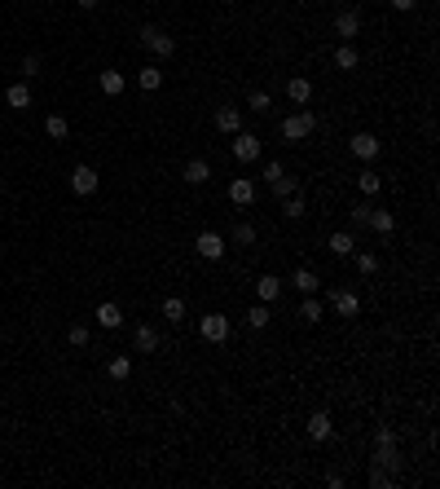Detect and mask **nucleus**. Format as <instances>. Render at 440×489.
<instances>
[{
	"instance_id": "obj_1",
	"label": "nucleus",
	"mask_w": 440,
	"mask_h": 489,
	"mask_svg": "<svg viewBox=\"0 0 440 489\" xmlns=\"http://www.w3.org/2000/svg\"><path fill=\"white\" fill-rule=\"evenodd\" d=\"M137 35H141V44H146L154 57H172V53H176V40H172V35L163 31V27H150V22H146V27H141Z\"/></svg>"
},
{
	"instance_id": "obj_2",
	"label": "nucleus",
	"mask_w": 440,
	"mask_h": 489,
	"mask_svg": "<svg viewBox=\"0 0 440 489\" xmlns=\"http://www.w3.org/2000/svg\"><path fill=\"white\" fill-rule=\"evenodd\" d=\"M313 128H317V115L313 111H291L287 119H282V137H287V141H304Z\"/></svg>"
},
{
	"instance_id": "obj_3",
	"label": "nucleus",
	"mask_w": 440,
	"mask_h": 489,
	"mask_svg": "<svg viewBox=\"0 0 440 489\" xmlns=\"http://www.w3.org/2000/svg\"><path fill=\"white\" fill-rule=\"evenodd\" d=\"M260 150H265V141H260L256 133H247V128H242V133H233V159L238 163H256Z\"/></svg>"
},
{
	"instance_id": "obj_4",
	"label": "nucleus",
	"mask_w": 440,
	"mask_h": 489,
	"mask_svg": "<svg viewBox=\"0 0 440 489\" xmlns=\"http://www.w3.org/2000/svg\"><path fill=\"white\" fill-rule=\"evenodd\" d=\"M70 190L75 194H97V168L93 163H75L70 168Z\"/></svg>"
},
{
	"instance_id": "obj_5",
	"label": "nucleus",
	"mask_w": 440,
	"mask_h": 489,
	"mask_svg": "<svg viewBox=\"0 0 440 489\" xmlns=\"http://www.w3.org/2000/svg\"><path fill=\"white\" fill-rule=\"evenodd\" d=\"M224 194H229L233 207H251V203H256V181H251V176H233Z\"/></svg>"
},
{
	"instance_id": "obj_6",
	"label": "nucleus",
	"mask_w": 440,
	"mask_h": 489,
	"mask_svg": "<svg viewBox=\"0 0 440 489\" xmlns=\"http://www.w3.org/2000/svg\"><path fill=\"white\" fill-rule=\"evenodd\" d=\"M330 308H335L339 317H356V313H361V295L339 287V291H330Z\"/></svg>"
},
{
	"instance_id": "obj_7",
	"label": "nucleus",
	"mask_w": 440,
	"mask_h": 489,
	"mask_svg": "<svg viewBox=\"0 0 440 489\" xmlns=\"http://www.w3.org/2000/svg\"><path fill=\"white\" fill-rule=\"evenodd\" d=\"M203 340L207 344H224V340H229V317H224V313H207L203 317Z\"/></svg>"
},
{
	"instance_id": "obj_8",
	"label": "nucleus",
	"mask_w": 440,
	"mask_h": 489,
	"mask_svg": "<svg viewBox=\"0 0 440 489\" xmlns=\"http://www.w3.org/2000/svg\"><path fill=\"white\" fill-rule=\"evenodd\" d=\"M330 432H335V419H330L326 410H313V414H308V441H317V445H322V441H330Z\"/></svg>"
},
{
	"instance_id": "obj_9",
	"label": "nucleus",
	"mask_w": 440,
	"mask_h": 489,
	"mask_svg": "<svg viewBox=\"0 0 440 489\" xmlns=\"http://www.w3.org/2000/svg\"><path fill=\"white\" fill-rule=\"evenodd\" d=\"M348 146H352L356 159H365V163H374V159H379V137H374V133H352Z\"/></svg>"
},
{
	"instance_id": "obj_10",
	"label": "nucleus",
	"mask_w": 440,
	"mask_h": 489,
	"mask_svg": "<svg viewBox=\"0 0 440 489\" xmlns=\"http://www.w3.org/2000/svg\"><path fill=\"white\" fill-rule=\"evenodd\" d=\"M194 247H198V256H203V260H220V256H224V238H220L216 230H203Z\"/></svg>"
},
{
	"instance_id": "obj_11",
	"label": "nucleus",
	"mask_w": 440,
	"mask_h": 489,
	"mask_svg": "<svg viewBox=\"0 0 440 489\" xmlns=\"http://www.w3.org/2000/svg\"><path fill=\"white\" fill-rule=\"evenodd\" d=\"M242 124H247V119H242V111H238V106H220V111H216V128H220V133H242Z\"/></svg>"
},
{
	"instance_id": "obj_12",
	"label": "nucleus",
	"mask_w": 440,
	"mask_h": 489,
	"mask_svg": "<svg viewBox=\"0 0 440 489\" xmlns=\"http://www.w3.org/2000/svg\"><path fill=\"white\" fill-rule=\"evenodd\" d=\"M291 287L300 291V295H317V287H322V278H317V273L308 269V265H300V269L291 273Z\"/></svg>"
},
{
	"instance_id": "obj_13",
	"label": "nucleus",
	"mask_w": 440,
	"mask_h": 489,
	"mask_svg": "<svg viewBox=\"0 0 440 489\" xmlns=\"http://www.w3.org/2000/svg\"><path fill=\"white\" fill-rule=\"evenodd\" d=\"M133 349L137 353H159V331H154L150 322H141V326L133 331Z\"/></svg>"
},
{
	"instance_id": "obj_14",
	"label": "nucleus",
	"mask_w": 440,
	"mask_h": 489,
	"mask_svg": "<svg viewBox=\"0 0 440 489\" xmlns=\"http://www.w3.org/2000/svg\"><path fill=\"white\" fill-rule=\"evenodd\" d=\"M335 31H339V40H356V35H361V14H356V9H343L335 18Z\"/></svg>"
},
{
	"instance_id": "obj_15",
	"label": "nucleus",
	"mask_w": 440,
	"mask_h": 489,
	"mask_svg": "<svg viewBox=\"0 0 440 489\" xmlns=\"http://www.w3.org/2000/svg\"><path fill=\"white\" fill-rule=\"evenodd\" d=\"M181 181H185V185H207V181H211V163H207V159H189L185 172H181Z\"/></svg>"
},
{
	"instance_id": "obj_16",
	"label": "nucleus",
	"mask_w": 440,
	"mask_h": 489,
	"mask_svg": "<svg viewBox=\"0 0 440 489\" xmlns=\"http://www.w3.org/2000/svg\"><path fill=\"white\" fill-rule=\"evenodd\" d=\"M287 98H291L295 106H308V102H313V80H304V75L287 80Z\"/></svg>"
},
{
	"instance_id": "obj_17",
	"label": "nucleus",
	"mask_w": 440,
	"mask_h": 489,
	"mask_svg": "<svg viewBox=\"0 0 440 489\" xmlns=\"http://www.w3.org/2000/svg\"><path fill=\"white\" fill-rule=\"evenodd\" d=\"M278 295H282V278H273V273H265V278H256V300H265V304H278Z\"/></svg>"
},
{
	"instance_id": "obj_18",
	"label": "nucleus",
	"mask_w": 440,
	"mask_h": 489,
	"mask_svg": "<svg viewBox=\"0 0 440 489\" xmlns=\"http://www.w3.org/2000/svg\"><path fill=\"white\" fill-rule=\"evenodd\" d=\"M97 326H102V331H119V326H124V308L111 304V300L97 304Z\"/></svg>"
},
{
	"instance_id": "obj_19",
	"label": "nucleus",
	"mask_w": 440,
	"mask_h": 489,
	"mask_svg": "<svg viewBox=\"0 0 440 489\" xmlns=\"http://www.w3.org/2000/svg\"><path fill=\"white\" fill-rule=\"evenodd\" d=\"M97 89L106 93V98H119V93L128 89V80H124V71H102L97 75Z\"/></svg>"
},
{
	"instance_id": "obj_20",
	"label": "nucleus",
	"mask_w": 440,
	"mask_h": 489,
	"mask_svg": "<svg viewBox=\"0 0 440 489\" xmlns=\"http://www.w3.org/2000/svg\"><path fill=\"white\" fill-rule=\"evenodd\" d=\"M322 313H326V308H322V300H317V295H304L300 308H295V317L308 322V326H317V322H322Z\"/></svg>"
},
{
	"instance_id": "obj_21",
	"label": "nucleus",
	"mask_w": 440,
	"mask_h": 489,
	"mask_svg": "<svg viewBox=\"0 0 440 489\" xmlns=\"http://www.w3.org/2000/svg\"><path fill=\"white\" fill-rule=\"evenodd\" d=\"M5 102L14 106V111H27V106H31V89H27V80L9 84V89H5Z\"/></svg>"
},
{
	"instance_id": "obj_22",
	"label": "nucleus",
	"mask_w": 440,
	"mask_h": 489,
	"mask_svg": "<svg viewBox=\"0 0 440 489\" xmlns=\"http://www.w3.org/2000/svg\"><path fill=\"white\" fill-rule=\"evenodd\" d=\"M269 317H273V304H265V300H256L251 308H247V326H251V331H265Z\"/></svg>"
},
{
	"instance_id": "obj_23",
	"label": "nucleus",
	"mask_w": 440,
	"mask_h": 489,
	"mask_svg": "<svg viewBox=\"0 0 440 489\" xmlns=\"http://www.w3.org/2000/svg\"><path fill=\"white\" fill-rule=\"evenodd\" d=\"M365 225H370V230H374L379 238H388L392 230H396V216H392V212H383V207H374V212H370V221H365Z\"/></svg>"
},
{
	"instance_id": "obj_24",
	"label": "nucleus",
	"mask_w": 440,
	"mask_h": 489,
	"mask_svg": "<svg viewBox=\"0 0 440 489\" xmlns=\"http://www.w3.org/2000/svg\"><path fill=\"white\" fill-rule=\"evenodd\" d=\"M106 375H111L115 384H124V379L133 375V357H128V353H119V357H111V362H106Z\"/></svg>"
},
{
	"instance_id": "obj_25",
	"label": "nucleus",
	"mask_w": 440,
	"mask_h": 489,
	"mask_svg": "<svg viewBox=\"0 0 440 489\" xmlns=\"http://www.w3.org/2000/svg\"><path fill=\"white\" fill-rule=\"evenodd\" d=\"M356 62H361V53L352 49V40H339V49H335V66H339V71H356Z\"/></svg>"
},
{
	"instance_id": "obj_26",
	"label": "nucleus",
	"mask_w": 440,
	"mask_h": 489,
	"mask_svg": "<svg viewBox=\"0 0 440 489\" xmlns=\"http://www.w3.org/2000/svg\"><path fill=\"white\" fill-rule=\"evenodd\" d=\"M379 185H383V176H379L374 168H361V172H356V190H361L365 199H374V194H379Z\"/></svg>"
},
{
	"instance_id": "obj_27",
	"label": "nucleus",
	"mask_w": 440,
	"mask_h": 489,
	"mask_svg": "<svg viewBox=\"0 0 440 489\" xmlns=\"http://www.w3.org/2000/svg\"><path fill=\"white\" fill-rule=\"evenodd\" d=\"M330 252H335V256H352L356 252V234H348V230H339V234H330Z\"/></svg>"
},
{
	"instance_id": "obj_28",
	"label": "nucleus",
	"mask_w": 440,
	"mask_h": 489,
	"mask_svg": "<svg viewBox=\"0 0 440 489\" xmlns=\"http://www.w3.org/2000/svg\"><path fill=\"white\" fill-rule=\"evenodd\" d=\"M304 207H308V203H304V190H295V194L282 199V216H287V221H300Z\"/></svg>"
},
{
	"instance_id": "obj_29",
	"label": "nucleus",
	"mask_w": 440,
	"mask_h": 489,
	"mask_svg": "<svg viewBox=\"0 0 440 489\" xmlns=\"http://www.w3.org/2000/svg\"><path fill=\"white\" fill-rule=\"evenodd\" d=\"M269 190H273V199H287V194H295V190H300V181H295V176H287V172H278L273 176V181H265Z\"/></svg>"
},
{
	"instance_id": "obj_30",
	"label": "nucleus",
	"mask_w": 440,
	"mask_h": 489,
	"mask_svg": "<svg viewBox=\"0 0 440 489\" xmlns=\"http://www.w3.org/2000/svg\"><path fill=\"white\" fill-rule=\"evenodd\" d=\"M137 84L146 89V93H154V89L163 84V71H159V66H141V71H137Z\"/></svg>"
},
{
	"instance_id": "obj_31",
	"label": "nucleus",
	"mask_w": 440,
	"mask_h": 489,
	"mask_svg": "<svg viewBox=\"0 0 440 489\" xmlns=\"http://www.w3.org/2000/svg\"><path fill=\"white\" fill-rule=\"evenodd\" d=\"M269 106H273V98L265 89H251L247 93V111H256V115H269Z\"/></svg>"
},
{
	"instance_id": "obj_32",
	"label": "nucleus",
	"mask_w": 440,
	"mask_h": 489,
	"mask_svg": "<svg viewBox=\"0 0 440 489\" xmlns=\"http://www.w3.org/2000/svg\"><path fill=\"white\" fill-rule=\"evenodd\" d=\"M44 133H49L53 141H66V133H70L66 115H49V119H44Z\"/></svg>"
},
{
	"instance_id": "obj_33",
	"label": "nucleus",
	"mask_w": 440,
	"mask_h": 489,
	"mask_svg": "<svg viewBox=\"0 0 440 489\" xmlns=\"http://www.w3.org/2000/svg\"><path fill=\"white\" fill-rule=\"evenodd\" d=\"M352 265H356V273H365V278H370V273L379 269V256H374V252H352Z\"/></svg>"
},
{
	"instance_id": "obj_34",
	"label": "nucleus",
	"mask_w": 440,
	"mask_h": 489,
	"mask_svg": "<svg viewBox=\"0 0 440 489\" xmlns=\"http://www.w3.org/2000/svg\"><path fill=\"white\" fill-rule=\"evenodd\" d=\"M163 317H168V322H185V300H181V295H168V300H163Z\"/></svg>"
},
{
	"instance_id": "obj_35",
	"label": "nucleus",
	"mask_w": 440,
	"mask_h": 489,
	"mask_svg": "<svg viewBox=\"0 0 440 489\" xmlns=\"http://www.w3.org/2000/svg\"><path fill=\"white\" fill-rule=\"evenodd\" d=\"M233 243H238V247H251V243H256V225H251V221H238V225H233Z\"/></svg>"
},
{
	"instance_id": "obj_36",
	"label": "nucleus",
	"mask_w": 440,
	"mask_h": 489,
	"mask_svg": "<svg viewBox=\"0 0 440 489\" xmlns=\"http://www.w3.org/2000/svg\"><path fill=\"white\" fill-rule=\"evenodd\" d=\"M66 344H70V349H88V326H84V322H75V326L66 331Z\"/></svg>"
},
{
	"instance_id": "obj_37",
	"label": "nucleus",
	"mask_w": 440,
	"mask_h": 489,
	"mask_svg": "<svg viewBox=\"0 0 440 489\" xmlns=\"http://www.w3.org/2000/svg\"><path fill=\"white\" fill-rule=\"evenodd\" d=\"M370 212H374V203H356V207H348V221L356 225V230H365V221H370Z\"/></svg>"
},
{
	"instance_id": "obj_38",
	"label": "nucleus",
	"mask_w": 440,
	"mask_h": 489,
	"mask_svg": "<svg viewBox=\"0 0 440 489\" xmlns=\"http://www.w3.org/2000/svg\"><path fill=\"white\" fill-rule=\"evenodd\" d=\"M370 485L374 489H388V485H396V476H392L388 468H379V463H370Z\"/></svg>"
},
{
	"instance_id": "obj_39",
	"label": "nucleus",
	"mask_w": 440,
	"mask_h": 489,
	"mask_svg": "<svg viewBox=\"0 0 440 489\" xmlns=\"http://www.w3.org/2000/svg\"><path fill=\"white\" fill-rule=\"evenodd\" d=\"M374 463H379V468H388V472H396V468H401L396 445H392V450H374Z\"/></svg>"
},
{
	"instance_id": "obj_40",
	"label": "nucleus",
	"mask_w": 440,
	"mask_h": 489,
	"mask_svg": "<svg viewBox=\"0 0 440 489\" xmlns=\"http://www.w3.org/2000/svg\"><path fill=\"white\" fill-rule=\"evenodd\" d=\"M392 445H396V432H392L388 423H379L374 427V450H392Z\"/></svg>"
},
{
	"instance_id": "obj_41",
	"label": "nucleus",
	"mask_w": 440,
	"mask_h": 489,
	"mask_svg": "<svg viewBox=\"0 0 440 489\" xmlns=\"http://www.w3.org/2000/svg\"><path fill=\"white\" fill-rule=\"evenodd\" d=\"M22 75H40V53H27V57H22Z\"/></svg>"
},
{
	"instance_id": "obj_42",
	"label": "nucleus",
	"mask_w": 440,
	"mask_h": 489,
	"mask_svg": "<svg viewBox=\"0 0 440 489\" xmlns=\"http://www.w3.org/2000/svg\"><path fill=\"white\" fill-rule=\"evenodd\" d=\"M392 9H396V14H414V5H419V0H388Z\"/></svg>"
},
{
	"instance_id": "obj_43",
	"label": "nucleus",
	"mask_w": 440,
	"mask_h": 489,
	"mask_svg": "<svg viewBox=\"0 0 440 489\" xmlns=\"http://www.w3.org/2000/svg\"><path fill=\"white\" fill-rule=\"evenodd\" d=\"M278 172H287V168H282V163L273 159V163H265V172H260V176H265V181H273V176H278Z\"/></svg>"
},
{
	"instance_id": "obj_44",
	"label": "nucleus",
	"mask_w": 440,
	"mask_h": 489,
	"mask_svg": "<svg viewBox=\"0 0 440 489\" xmlns=\"http://www.w3.org/2000/svg\"><path fill=\"white\" fill-rule=\"evenodd\" d=\"M75 5H79V9H97L102 0H75Z\"/></svg>"
}]
</instances>
